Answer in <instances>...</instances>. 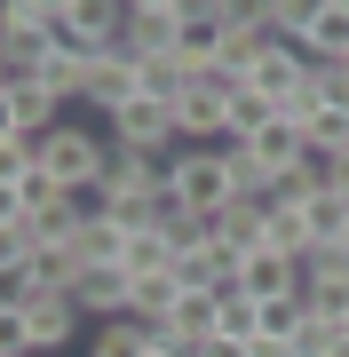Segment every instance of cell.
<instances>
[{
	"label": "cell",
	"instance_id": "cell-1",
	"mask_svg": "<svg viewBox=\"0 0 349 357\" xmlns=\"http://www.w3.org/2000/svg\"><path fill=\"white\" fill-rule=\"evenodd\" d=\"M175 199L191 206V215H222V206H238V151L231 143H183L175 151Z\"/></svg>",
	"mask_w": 349,
	"mask_h": 357
},
{
	"label": "cell",
	"instance_id": "cell-2",
	"mask_svg": "<svg viewBox=\"0 0 349 357\" xmlns=\"http://www.w3.org/2000/svg\"><path fill=\"white\" fill-rule=\"evenodd\" d=\"M104 159H111V135H104V128L64 119V128L40 135V167H48V183H56L64 199H88L95 183H104Z\"/></svg>",
	"mask_w": 349,
	"mask_h": 357
},
{
	"label": "cell",
	"instance_id": "cell-3",
	"mask_svg": "<svg viewBox=\"0 0 349 357\" xmlns=\"http://www.w3.org/2000/svg\"><path fill=\"white\" fill-rule=\"evenodd\" d=\"M0 318L24 326V342H32L40 357H64L72 342H88V310H79L72 294H32L24 310H0Z\"/></svg>",
	"mask_w": 349,
	"mask_h": 357
},
{
	"label": "cell",
	"instance_id": "cell-4",
	"mask_svg": "<svg viewBox=\"0 0 349 357\" xmlns=\"http://www.w3.org/2000/svg\"><path fill=\"white\" fill-rule=\"evenodd\" d=\"M104 135L119 143V151H183V119H175V103H151V96H135L127 112H111Z\"/></svg>",
	"mask_w": 349,
	"mask_h": 357
},
{
	"label": "cell",
	"instance_id": "cell-5",
	"mask_svg": "<svg viewBox=\"0 0 349 357\" xmlns=\"http://www.w3.org/2000/svg\"><path fill=\"white\" fill-rule=\"evenodd\" d=\"M0 112H8V135H48V128H64V119H56V112H64V103H56L48 96V79H40V72H8V88H0Z\"/></svg>",
	"mask_w": 349,
	"mask_h": 357
},
{
	"label": "cell",
	"instance_id": "cell-6",
	"mask_svg": "<svg viewBox=\"0 0 349 357\" xmlns=\"http://www.w3.org/2000/svg\"><path fill=\"white\" fill-rule=\"evenodd\" d=\"M72 302L88 310V326H104V318H135V278L119 262H88L72 278Z\"/></svg>",
	"mask_w": 349,
	"mask_h": 357
},
{
	"label": "cell",
	"instance_id": "cell-7",
	"mask_svg": "<svg viewBox=\"0 0 349 357\" xmlns=\"http://www.w3.org/2000/svg\"><path fill=\"white\" fill-rule=\"evenodd\" d=\"M246 159H254L270 183H286L294 167H310V135H302V119H286V112H278L262 135H246Z\"/></svg>",
	"mask_w": 349,
	"mask_h": 357
},
{
	"label": "cell",
	"instance_id": "cell-8",
	"mask_svg": "<svg viewBox=\"0 0 349 357\" xmlns=\"http://www.w3.org/2000/svg\"><path fill=\"white\" fill-rule=\"evenodd\" d=\"M302 79H310V56H302L294 40H270V48L254 56V72H246V88H254V96H270L278 112H286V103H294V88H302Z\"/></svg>",
	"mask_w": 349,
	"mask_h": 357
},
{
	"label": "cell",
	"instance_id": "cell-9",
	"mask_svg": "<svg viewBox=\"0 0 349 357\" xmlns=\"http://www.w3.org/2000/svg\"><path fill=\"white\" fill-rule=\"evenodd\" d=\"M175 119H183V143H231V88L191 79V96L175 103Z\"/></svg>",
	"mask_w": 349,
	"mask_h": 357
},
{
	"label": "cell",
	"instance_id": "cell-10",
	"mask_svg": "<svg viewBox=\"0 0 349 357\" xmlns=\"http://www.w3.org/2000/svg\"><path fill=\"white\" fill-rule=\"evenodd\" d=\"M135 96H143V72H135V56H127V48H111L104 64L88 72V96H79V103H88L95 119H111V112H127Z\"/></svg>",
	"mask_w": 349,
	"mask_h": 357
},
{
	"label": "cell",
	"instance_id": "cell-11",
	"mask_svg": "<svg viewBox=\"0 0 349 357\" xmlns=\"http://www.w3.org/2000/svg\"><path fill=\"white\" fill-rule=\"evenodd\" d=\"M175 40H183V8H127V32H119L127 56H167Z\"/></svg>",
	"mask_w": 349,
	"mask_h": 357
},
{
	"label": "cell",
	"instance_id": "cell-12",
	"mask_svg": "<svg viewBox=\"0 0 349 357\" xmlns=\"http://www.w3.org/2000/svg\"><path fill=\"white\" fill-rule=\"evenodd\" d=\"M159 333H167V342H215V333H222V302H215V294H183V302L167 310V318H159Z\"/></svg>",
	"mask_w": 349,
	"mask_h": 357
},
{
	"label": "cell",
	"instance_id": "cell-13",
	"mask_svg": "<svg viewBox=\"0 0 349 357\" xmlns=\"http://www.w3.org/2000/svg\"><path fill=\"white\" fill-rule=\"evenodd\" d=\"M294 48L310 56V64H349V8H334V0H325L310 24H302V40H294Z\"/></svg>",
	"mask_w": 349,
	"mask_h": 357
},
{
	"label": "cell",
	"instance_id": "cell-14",
	"mask_svg": "<svg viewBox=\"0 0 349 357\" xmlns=\"http://www.w3.org/2000/svg\"><path fill=\"white\" fill-rule=\"evenodd\" d=\"M238 286L254 294V302H270V294H302L310 278H302V262H294V255H270V246H262V255H246Z\"/></svg>",
	"mask_w": 349,
	"mask_h": 357
},
{
	"label": "cell",
	"instance_id": "cell-15",
	"mask_svg": "<svg viewBox=\"0 0 349 357\" xmlns=\"http://www.w3.org/2000/svg\"><path fill=\"white\" fill-rule=\"evenodd\" d=\"M302 222H310V246H334V238H349V191L318 183V191L302 199Z\"/></svg>",
	"mask_w": 349,
	"mask_h": 357
},
{
	"label": "cell",
	"instance_id": "cell-16",
	"mask_svg": "<svg viewBox=\"0 0 349 357\" xmlns=\"http://www.w3.org/2000/svg\"><path fill=\"white\" fill-rule=\"evenodd\" d=\"M222 40H231V24H222V8H207V16H183V40H175V56L191 72H207L215 56H222Z\"/></svg>",
	"mask_w": 349,
	"mask_h": 357
},
{
	"label": "cell",
	"instance_id": "cell-17",
	"mask_svg": "<svg viewBox=\"0 0 349 357\" xmlns=\"http://www.w3.org/2000/svg\"><path fill=\"white\" fill-rule=\"evenodd\" d=\"M135 72H143V96H151V103H183V96H191V79H199L175 48H167V56H135Z\"/></svg>",
	"mask_w": 349,
	"mask_h": 357
},
{
	"label": "cell",
	"instance_id": "cell-18",
	"mask_svg": "<svg viewBox=\"0 0 349 357\" xmlns=\"http://www.w3.org/2000/svg\"><path fill=\"white\" fill-rule=\"evenodd\" d=\"M151 349V326L143 318H104V326H88V357H143Z\"/></svg>",
	"mask_w": 349,
	"mask_h": 357
},
{
	"label": "cell",
	"instance_id": "cell-19",
	"mask_svg": "<svg viewBox=\"0 0 349 357\" xmlns=\"http://www.w3.org/2000/svg\"><path fill=\"white\" fill-rule=\"evenodd\" d=\"M119 270H127V278H159V270H175V238H167V230H127Z\"/></svg>",
	"mask_w": 349,
	"mask_h": 357
},
{
	"label": "cell",
	"instance_id": "cell-20",
	"mask_svg": "<svg viewBox=\"0 0 349 357\" xmlns=\"http://www.w3.org/2000/svg\"><path fill=\"white\" fill-rule=\"evenodd\" d=\"M270 255H310V222H302V206L294 199H270Z\"/></svg>",
	"mask_w": 349,
	"mask_h": 357
},
{
	"label": "cell",
	"instance_id": "cell-21",
	"mask_svg": "<svg viewBox=\"0 0 349 357\" xmlns=\"http://www.w3.org/2000/svg\"><path fill=\"white\" fill-rule=\"evenodd\" d=\"M302 135H310V159H341V151H349V112L325 103L318 119H302Z\"/></svg>",
	"mask_w": 349,
	"mask_h": 357
},
{
	"label": "cell",
	"instance_id": "cell-22",
	"mask_svg": "<svg viewBox=\"0 0 349 357\" xmlns=\"http://www.w3.org/2000/svg\"><path fill=\"white\" fill-rule=\"evenodd\" d=\"M175 302H183L175 270H159V278H135V318H143V326H159V318H167Z\"/></svg>",
	"mask_w": 349,
	"mask_h": 357
},
{
	"label": "cell",
	"instance_id": "cell-23",
	"mask_svg": "<svg viewBox=\"0 0 349 357\" xmlns=\"http://www.w3.org/2000/svg\"><path fill=\"white\" fill-rule=\"evenodd\" d=\"M270 119H278V103H270V96H254V88H238V96H231V143L262 135Z\"/></svg>",
	"mask_w": 349,
	"mask_h": 357
},
{
	"label": "cell",
	"instance_id": "cell-24",
	"mask_svg": "<svg viewBox=\"0 0 349 357\" xmlns=\"http://www.w3.org/2000/svg\"><path fill=\"white\" fill-rule=\"evenodd\" d=\"M246 357H310L302 342H270V333H254V342H246Z\"/></svg>",
	"mask_w": 349,
	"mask_h": 357
},
{
	"label": "cell",
	"instance_id": "cell-25",
	"mask_svg": "<svg viewBox=\"0 0 349 357\" xmlns=\"http://www.w3.org/2000/svg\"><path fill=\"white\" fill-rule=\"evenodd\" d=\"M191 357H246V342H238V333H215V342H199Z\"/></svg>",
	"mask_w": 349,
	"mask_h": 357
},
{
	"label": "cell",
	"instance_id": "cell-26",
	"mask_svg": "<svg viewBox=\"0 0 349 357\" xmlns=\"http://www.w3.org/2000/svg\"><path fill=\"white\" fill-rule=\"evenodd\" d=\"M127 8H183V0H127Z\"/></svg>",
	"mask_w": 349,
	"mask_h": 357
},
{
	"label": "cell",
	"instance_id": "cell-27",
	"mask_svg": "<svg viewBox=\"0 0 349 357\" xmlns=\"http://www.w3.org/2000/svg\"><path fill=\"white\" fill-rule=\"evenodd\" d=\"M318 357H349V333H341V342H334V349H318Z\"/></svg>",
	"mask_w": 349,
	"mask_h": 357
},
{
	"label": "cell",
	"instance_id": "cell-28",
	"mask_svg": "<svg viewBox=\"0 0 349 357\" xmlns=\"http://www.w3.org/2000/svg\"><path fill=\"white\" fill-rule=\"evenodd\" d=\"M334 8H349V0H334Z\"/></svg>",
	"mask_w": 349,
	"mask_h": 357
},
{
	"label": "cell",
	"instance_id": "cell-29",
	"mask_svg": "<svg viewBox=\"0 0 349 357\" xmlns=\"http://www.w3.org/2000/svg\"><path fill=\"white\" fill-rule=\"evenodd\" d=\"M32 357H40V349H32Z\"/></svg>",
	"mask_w": 349,
	"mask_h": 357
}]
</instances>
